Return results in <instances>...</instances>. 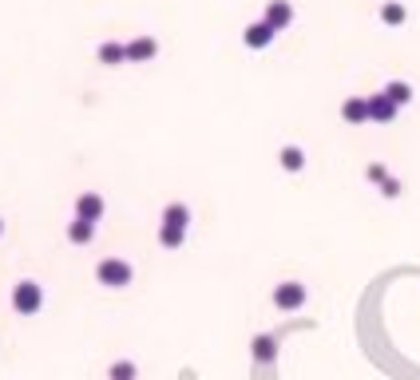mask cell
Segmentation results:
<instances>
[{
  "label": "cell",
  "mask_w": 420,
  "mask_h": 380,
  "mask_svg": "<svg viewBox=\"0 0 420 380\" xmlns=\"http://www.w3.org/2000/svg\"><path fill=\"white\" fill-rule=\"evenodd\" d=\"M96 278H99V285H107V289H123V285H131L135 270H131L123 258H103L96 266Z\"/></svg>",
  "instance_id": "cell-1"
},
{
  "label": "cell",
  "mask_w": 420,
  "mask_h": 380,
  "mask_svg": "<svg viewBox=\"0 0 420 380\" xmlns=\"http://www.w3.org/2000/svg\"><path fill=\"white\" fill-rule=\"evenodd\" d=\"M405 4H396V0H389V4H381V20L384 24H405Z\"/></svg>",
  "instance_id": "cell-17"
},
{
  "label": "cell",
  "mask_w": 420,
  "mask_h": 380,
  "mask_svg": "<svg viewBox=\"0 0 420 380\" xmlns=\"http://www.w3.org/2000/svg\"><path fill=\"white\" fill-rule=\"evenodd\" d=\"M369 119H373V123H393V119H396V103L384 96V91L369 96Z\"/></svg>",
  "instance_id": "cell-6"
},
{
  "label": "cell",
  "mask_w": 420,
  "mask_h": 380,
  "mask_svg": "<svg viewBox=\"0 0 420 380\" xmlns=\"http://www.w3.org/2000/svg\"><path fill=\"white\" fill-rule=\"evenodd\" d=\"M341 119L345 123H369V96H349L341 103Z\"/></svg>",
  "instance_id": "cell-7"
},
{
  "label": "cell",
  "mask_w": 420,
  "mask_h": 380,
  "mask_svg": "<svg viewBox=\"0 0 420 380\" xmlns=\"http://www.w3.org/2000/svg\"><path fill=\"white\" fill-rule=\"evenodd\" d=\"M381 195H384V198H396V195H400V183H396V178H384V183H381Z\"/></svg>",
  "instance_id": "cell-19"
},
{
  "label": "cell",
  "mask_w": 420,
  "mask_h": 380,
  "mask_svg": "<svg viewBox=\"0 0 420 380\" xmlns=\"http://www.w3.org/2000/svg\"><path fill=\"white\" fill-rule=\"evenodd\" d=\"M183 242H186V230H179V226H167V222L159 226V245H167V250H179Z\"/></svg>",
  "instance_id": "cell-14"
},
{
  "label": "cell",
  "mask_w": 420,
  "mask_h": 380,
  "mask_svg": "<svg viewBox=\"0 0 420 380\" xmlns=\"http://www.w3.org/2000/svg\"><path fill=\"white\" fill-rule=\"evenodd\" d=\"M270 40H273V28L266 24V20H254V24L246 28V44H250V48H266Z\"/></svg>",
  "instance_id": "cell-10"
},
{
  "label": "cell",
  "mask_w": 420,
  "mask_h": 380,
  "mask_svg": "<svg viewBox=\"0 0 420 380\" xmlns=\"http://www.w3.org/2000/svg\"><path fill=\"white\" fill-rule=\"evenodd\" d=\"M155 52H159V44H155L151 36H135L131 44H127V60H131V63H147Z\"/></svg>",
  "instance_id": "cell-8"
},
{
  "label": "cell",
  "mask_w": 420,
  "mask_h": 380,
  "mask_svg": "<svg viewBox=\"0 0 420 380\" xmlns=\"http://www.w3.org/2000/svg\"><path fill=\"white\" fill-rule=\"evenodd\" d=\"M40 305H44V289H40L36 282L13 285V309L16 313H40Z\"/></svg>",
  "instance_id": "cell-2"
},
{
  "label": "cell",
  "mask_w": 420,
  "mask_h": 380,
  "mask_svg": "<svg viewBox=\"0 0 420 380\" xmlns=\"http://www.w3.org/2000/svg\"><path fill=\"white\" fill-rule=\"evenodd\" d=\"M127 60V44H115V40H103L99 44V63H123Z\"/></svg>",
  "instance_id": "cell-11"
},
{
  "label": "cell",
  "mask_w": 420,
  "mask_h": 380,
  "mask_svg": "<svg viewBox=\"0 0 420 380\" xmlns=\"http://www.w3.org/2000/svg\"><path fill=\"white\" fill-rule=\"evenodd\" d=\"M163 222H167V226H179V230H186V226H190V210H186L183 202H171V206L163 210Z\"/></svg>",
  "instance_id": "cell-13"
},
{
  "label": "cell",
  "mask_w": 420,
  "mask_h": 380,
  "mask_svg": "<svg viewBox=\"0 0 420 380\" xmlns=\"http://www.w3.org/2000/svg\"><path fill=\"white\" fill-rule=\"evenodd\" d=\"M135 377H139V368L131 360H115L112 365V380H135Z\"/></svg>",
  "instance_id": "cell-18"
},
{
  "label": "cell",
  "mask_w": 420,
  "mask_h": 380,
  "mask_svg": "<svg viewBox=\"0 0 420 380\" xmlns=\"http://www.w3.org/2000/svg\"><path fill=\"white\" fill-rule=\"evenodd\" d=\"M250 349H254V360H258V365H270L273 356H278V341H273V337H254Z\"/></svg>",
  "instance_id": "cell-12"
},
{
  "label": "cell",
  "mask_w": 420,
  "mask_h": 380,
  "mask_svg": "<svg viewBox=\"0 0 420 380\" xmlns=\"http://www.w3.org/2000/svg\"><path fill=\"white\" fill-rule=\"evenodd\" d=\"M278 159H282L285 171H301V167H306V155H301V147H282V155H278Z\"/></svg>",
  "instance_id": "cell-16"
},
{
  "label": "cell",
  "mask_w": 420,
  "mask_h": 380,
  "mask_svg": "<svg viewBox=\"0 0 420 380\" xmlns=\"http://www.w3.org/2000/svg\"><path fill=\"white\" fill-rule=\"evenodd\" d=\"M103 198L96 195V190H84V195L75 198V218H87V222H99L103 218Z\"/></svg>",
  "instance_id": "cell-5"
},
{
  "label": "cell",
  "mask_w": 420,
  "mask_h": 380,
  "mask_svg": "<svg viewBox=\"0 0 420 380\" xmlns=\"http://www.w3.org/2000/svg\"><path fill=\"white\" fill-rule=\"evenodd\" d=\"M384 96L393 99L396 107H405L408 99H412V87H408V84H405V79H393V84L384 87Z\"/></svg>",
  "instance_id": "cell-15"
},
{
  "label": "cell",
  "mask_w": 420,
  "mask_h": 380,
  "mask_svg": "<svg viewBox=\"0 0 420 380\" xmlns=\"http://www.w3.org/2000/svg\"><path fill=\"white\" fill-rule=\"evenodd\" d=\"M273 305L282 309V313H294V309H301V305H306V285H301V282L273 285Z\"/></svg>",
  "instance_id": "cell-3"
},
{
  "label": "cell",
  "mask_w": 420,
  "mask_h": 380,
  "mask_svg": "<svg viewBox=\"0 0 420 380\" xmlns=\"http://www.w3.org/2000/svg\"><path fill=\"white\" fill-rule=\"evenodd\" d=\"M262 20H266V24H270L273 32H282V28L294 24V4H290V0H270V4H266V16H262Z\"/></svg>",
  "instance_id": "cell-4"
},
{
  "label": "cell",
  "mask_w": 420,
  "mask_h": 380,
  "mask_svg": "<svg viewBox=\"0 0 420 380\" xmlns=\"http://www.w3.org/2000/svg\"><path fill=\"white\" fill-rule=\"evenodd\" d=\"M96 238V222H87V218H75L72 226H68V242L72 245H87Z\"/></svg>",
  "instance_id": "cell-9"
},
{
  "label": "cell",
  "mask_w": 420,
  "mask_h": 380,
  "mask_svg": "<svg viewBox=\"0 0 420 380\" xmlns=\"http://www.w3.org/2000/svg\"><path fill=\"white\" fill-rule=\"evenodd\" d=\"M365 174H369L373 183H384V178H389V174H384V167H381V162H369V171H365Z\"/></svg>",
  "instance_id": "cell-20"
},
{
  "label": "cell",
  "mask_w": 420,
  "mask_h": 380,
  "mask_svg": "<svg viewBox=\"0 0 420 380\" xmlns=\"http://www.w3.org/2000/svg\"><path fill=\"white\" fill-rule=\"evenodd\" d=\"M0 234H4V222H0Z\"/></svg>",
  "instance_id": "cell-21"
}]
</instances>
